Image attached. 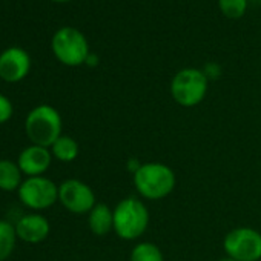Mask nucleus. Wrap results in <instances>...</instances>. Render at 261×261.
Segmentation results:
<instances>
[{
  "mask_svg": "<svg viewBox=\"0 0 261 261\" xmlns=\"http://www.w3.org/2000/svg\"><path fill=\"white\" fill-rule=\"evenodd\" d=\"M25 130L33 145L51 148L62 137V117L56 108L40 105L28 114Z\"/></svg>",
  "mask_w": 261,
  "mask_h": 261,
  "instance_id": "obj_1",
  "label": "nucleus"
},
{
  "mask_svg": "<svg viewBox=\"0 0 261 261\" xmlns=\"http://www.w3.org/2000/svg\"><path fill=\"white\" fill-rule=\"evenodd\" d=\"M134 185L145 198L160 200L174 191L175 174L166 165L148 163L134 172Z\"/></svg>",
  "mask_w": 261,
  "mask_h": 261,
  "instance_id": "obj_2",
  "label": "nucleus"
},
{
  "mask_svg": "<svg viewBox=\"0 0 261 261\" xmlns=\"http://www.w3.org/2000/svg\"><path fill=\"white\" fill-rule=\"evenodd\" d=\"M148 223L149 212L136 197L121 200L114 209V230L123 240H136L143 235Z\"/></svg>",
  "mask_w": 261,
  "mask_h": 261,
  "instance_id": "obj_3",
  "label": "nucleus"
},
{
  "mask_svg": "<svg viewBox=\"0 0 261 261\" xmlns=\"http://www.w3.org/2000/svg\"><path fill=\"white\" fill-rule=\"evenodd\" d=\"M207 92V77L195 68H186L177 72L171 83L174 100L186 108L198 105Z\"/></svg>",
  "mask_w": 261,
  "mask_h": 261,
  "instance_id": "obj_4",
  "label": "nucleus"
},
{
  "mask_svg": "<svg viewBox=\"0 0 261 261\" xmlns=\"http://www.w3.org/2000/svg\"><path fill=\"white\" fill-rule=\"evenodd\" d=\"M51 46L54 56L68 66H79L89 57V48L85 36L71 27L59 30L53 37Z\"/></svg>",
  "mask_w": 261,
  "mask_h": 261,
  "instance_id": "obj_5",
  "label": "nucleus"
},
{
  "mask_svg": "<svg viewBox=\"0 0 261 261\" xmlns=\"http://www.w3.org/2000/svg\"><path fill=\"white\" fill-rule=\"evenodd\" d=\"M223 246L227 256L237 261H258L261 258V233L250 227L230 230Z\"/></svg>",
  "mask_w": 261,
  "mask_h": 261,
  "instance_id": "obj_6",
  "label": "nucleus"
},
{
  "mask_svg": "<svg viewBox=\"0 0 261 261\" xmlns=\"http://www.w3.org/2000/svg\"><path fill=\"white\" fill-rule=\"evenodd\" d=\"M19 191L20 201L30 209H46L59 200V188L46 177H28Z\"/></svg>",
  "mask_w": 261,
  "mask_h": 261,
  "instance_id": "obj_7",
  "label": "nucleus"
},
{
  "mask_svg": "<svg viewBox=\"0 0 261 261\" xmlns=\"http://www.w3.org/2000/svg\"><path fill=\"white\" fill-rule=\"evenodd\" d=\"M60 203L72 214L91 212L95 206V195L92 189L80 180H66L59 186Z\"/></svg>",
  "mask_w": 261,
  "mask_h": 261,
  "instance_id": "obj_8",
  "label": "nucleus"
},
{
  "mask_svg": "<svg viewBox=\"0 0 261 261\" xmlns=\"http://www.w3.org/2000/svg\"><path fill=\"white\" fill-rule=\"evenodd\" d=\"M31 68V59L22 48H8L0 54V77L5 82H20Z\"/></svg>",
  "mask_w": 261,
  "mask_h": 261,
  "instance_id": "obj_9",
  "label": "nucleus"
},
{
  "mask_svg": "<svg viewBox=\"0 0 261 261\" xmlns=\"http://www.w3.org/2000/svg\"><path fill=\"white\" fill-rule=\"evenodd\" d=\"M17 165L22 174L28 177H40L51 165V152L43 146H28L20 152Z\"/></svg>",
  "mask_w": 261,
  "mask_h": 261,
  "instance_id": "obj_10",
  "label": "nucleus"
},
{
  "mask_svg": "<svg viewBox=\"0 0 261 261\" xmlns=\"http://www.w3.org/2000/svg\"><path fill=\"white\" fill-rule=\"evenodd\" d=\"M17 238L27 243H40L49 233V223L40 214H28L16 223Z\"/></svg>",
  "mask_w": 261,
  "mask_h": 261,
  "instance_id": "obj_11",
  "label": "nucleus"
},
{
  "mask_svg": "<svg viewBox=\"0 0 261 261\" xmlns=\"http://www.w3.org/2000/svg\"><path fill=\"white\" fill-rule=\"evenodd\" d=\"M89 229L98 237H103L114 229V212L108 204L100 203L92 207L89 212Z\"/></svg>",
  "mask_w": 261,
  "mask_h": 261,
  "instance_id": "obj_12",
  "label": "nucleus"
},
{
  "mask_svg": "<svg viewBox=\"0 0 261 261\" xmlns=\"http://www.w3.org/2000/svg\"><path fill=\"white\" fill-rule=\"evenodd\" d=\"M22 171L17 163L11 160H0V189L16 191L22 185Z\"/></svg>",
  "mask_w": 261,
  "mask_h": 261,
  "instance_id": "obj_13",
  "label": "nucleus"
},
{
  "mask_svg": "<svg viewBox=\"0 0 261 261\" xmlns=\"http://www.w3.org/2000/svg\"><path fill=\"white\" fill-rule=\"evenodd\" d=\"M53 155L60 160V162H72L77 159L79 155V145L74 139L68 137V136H62L57 139V142L51 146Z\"/></svg>",
  "mask_w": 261,
  "mask_h": 261,
  "instance_id": "obj_14",
  "label": "nucleus"
},
{
  "mask_svg": "<svg viewBox=\"0 0 261 261\" xmlns=\"http://www.w3.org/2000/svg\"><path fill=\"white\" fill-rule=\"evenodd\" d=\"M16 238V227L7 220H0V261H5L13 253Z\"/></svg>",
  "mask_w": 261,
  "mask_h": 261,
  "instance_id": "obj_15",
  "label": "nucleus"
},
{
  "mask_svg": "<svg viewBox=\"0 0 261 261\" xmlns=\"http://www.w3.org/2000/svg\"><path fill=\"white\" fill-rule=\"evenodd\" d=\"M130 261H165L162 250L152 243H140L130 252Z\"/></svg>",
  "mask_w": 261,
  "mask_h": 261,
  "instance_id": "obj_16",
  "label": "nucleus"
},
{
  "mask_svg": "<svg viewBox=\"0 0 261 261\" xmlns=\"http://www.w3.org/2000/svg\"><path fill=\"white\" fill-rule=\"evenodd\" d=\"M221 13L229 19H240L247 10V0H218Z\"/></svg>",
  "mask_w": 261,
  "mask_h": 261,
  "instance_id": "obj_17",
  "label": "nucleus"
},
{
  "mask_svg": "<svg viewBox=\"0 0 261 261\" xmlns=\"http://www.w3.org/2000/svg\"><path fill=\"white\" fill-rule=\"evenodd\" d=\"M13 115V105L8 97L0 94V124L7 123Z\"/></svg>",
  "mask_w": 261,
  "mask_h": 261,
  "instance_id": "obj_18",
  "label": "nucleus"
},
{
  "mask_svg": "<svg viewBox=\"0 0 261 261\" xmlns=\"http://www.w3.org/2000/svg\"><path fill=\"white\" fill-rule=\"evenodd\" d=\"M218 261H237V259H233V258H221V259H218Z\"/></svg>",
  "mask_w": 261,
  "mask_h": 261,
  "instance_id": "obj_19",
  "label": "nucleus"
},
{
  "mask_svg": "<svg viewBox=\"0 0 261 261\" xmlns=\"http://www.w3.org/2000/svg\"><path fill=\"white\" fill-rule=\"evenodd\" d=\"M54 2H68V0H54Z\"/></svg>",
  "mask_w": 261,
  "mask_h": 261,
  "instance_id": "obj_20",
  "label": "nucleus"
}]
</instances>
